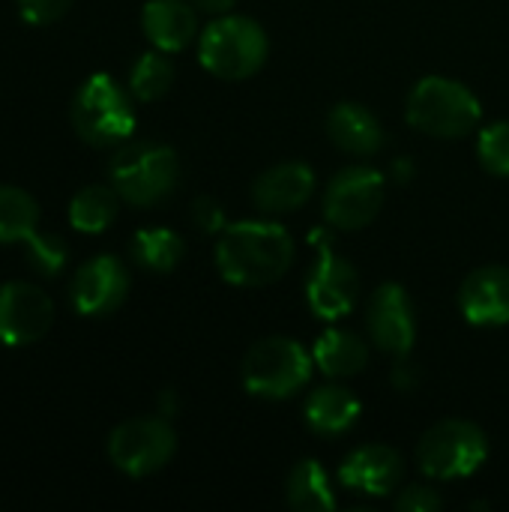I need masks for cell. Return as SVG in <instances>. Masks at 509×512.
Here are the masks:
<instances>
[{
	"label": "cell",
	"instance_id": "484cf974",
	"mask_svg": "<svg viewBox=\"0 0 509 512\" xmlns=\"http://www.w3.org/2000/svg\"><path fill=\"white\" fill-rule=\"evenodd\" d=\"M27 258L42 276H57L66 264V243L51 231H33L27 240Z\"/></svg>",
	"mask_w": 509,
	"mask_h": 512
},
{
	"label": "cell",
	"instance_id": "44dd1931",
	"mask_svg": "<svg viewBox=\"0 0 509 512\" xmlns=\"http://www.w3.org/2000/svg\"><path fill=\"white\" fill-rule=\"evenodd\" d=\"M117 207H120L117 189L93 183V186L78 189L75 198L69 201V222L81 234H102L114 222Z\"/></svg>",
	"mask_w": 509,
	"mask_h": 512
},
{
	"label": "cell",
	"instance_id": "ac0fdd59",
	"mask_svg": "<svg viewBox=\"0 0 509 512\" xmlns=\"http://www.w3.org/2000/svg\"><path fill=\"white\" fill-rule=\"evenodd\" d=\"M327 135L348 156H375L384 147V129L378 117L357 102H339L327 114Z\"/></svg>",
	"mask_w": 509,
	"mask_h": 512
},
{
	"label": "cell",
	"instance_id": "52a82bcc",
	"mask_svg": "<svg viewBox=\"0 0 509 512\" xmlns=\"http://www.w3.org/2000/svg\"><path fill=\"white\" fill-rule=\"evenodd\" d=\"M486 456V432L468 420L435 423L417 447V465L432 480H465L480 471Z\"/></svg>",
	"mask_w": 509,
	"mask_h": 512
},
{
	"label": "cell",
	"instance_id": "cb8c5ba5",
	"mask_svg": "<svg viewBox=\"0 0 509 512\" xmlns=\"http://www.w3.org/2000/svg\"><path fill=\"white\" fill-rule=\"evenodd\" d=\"M39 228V204L18 186H0V243L27 240Z\"/></svg>",
	"mask_w": 509,
	"mask_h": 512
},
{
	"label": "cell",
	"instance_id": "7a4b0ae2",
	"mask_svg": "<svg viewBox=\"0 0 509 512\" xmlns=\"http://www.w3.org/2000/svg\"><path fill=\"white\" fill-rule=\"evenodd\" d=\"M108 174L123 201H129L132 207H153L177 189L180 162L168 144L135 141L123 144L114 153Z\"/></svg>",
	"mask_w": 509,
	"mask_h": 512
},
{
	"label": "cell",
	"instance_id": "4316f807",
	"mask_svg": "<svg viewBox=\"0 0 509 512\" xmlns=\"http://www.w3.org/2000/svg\"><path fill=\"white\" fill-rule=\"evenodd\" d=\"M480 162L489 174L509 177V123H492L477 138Z\"/></svg>",
	"mask_w": 509,
	"mask_h": 512
},
{
	"label": "cell",
	"instance_id": "f1b7e54d",
	"mask_svg": "<svg viewBox=\"0 0 509 512\" xmlns=\"http://www.w3.org/2000/svg\"><path fill=\"white\" fill-rule=\"evenodd\" d=\"M396 507L402 512H435L444 507L441 495L429 486H405L396 498Z\"/></svg>",
	"mask_w": 509,
	"mask_h": 512
},
{
	"label": "cell",
	"instance_id": "7c38bea8",
	"mask_svg": "<svg viewBox=\"0 0 509 512\" xmlns=\"http://www.w3.org/2000/svg\"><path fill=\"white\" fill-rule=\"evenodd\" d=\"M129 294V270L114 255H96L78 267L69 300L72 309L84 318H102L123 306Z\"/></svg>",
	"mask_w": 509,
	"mask_h": 512
},
{
	"label": "cell",
	"instance_id": "6da1fadb",
	"mask_svg": "<svg viewBox=\"0 0 509 512\" xmlns=\"http://www.w3.org/2000/svg\"><path fill=\"white\" fill-rule=\"evenodd\" d=\"M294 261V240L276 222H234L225 225L216 243V267L225 282L240 288H261L279 282Z\"/></svg>",
	"mask_w": 509,
	"mask_h": 512
},
{
	"label": "cell",
	"instance_id": "277c9868",
	"mask_svg": "<svg viewBox=\"0 0 509 512\" xmlns=\"http://www.w3.org/2000/svg\"><path fill=\"white\" fill-rule=\"evenodd\" d=\"M480 99L459 81L444 75L423 78L408 96V123L435 138H462L477 129Z\"/></svg>",
	"mask_w": 509,
	"mask_h": 512
},
{
	"label": "cell",
	"instance_id": "603a6c76",
	"mask_svg": "<svg viewBox=\"0 0 509 512\" xmlns=\"http://www.w3.org/2000/svg\"><path fill=\"white\" fill-rule=\"evenodd\" d=\"M183 237L171 228H144L132 237V258L150 273H171L183 258Z\"/></svg>",
	"mask_w": 509,
	"mask_h": 512
},
{
	"label": "cell",
	"instance_id": "5b68a950",
	"mask_svg": "<svg viewBox=\"0 0 509 512\" xmlns=\"http://www.w3.org/2000/svg\"><path fill=\"white\" fill-rule=\"evenodd\" d=\"M72 126L78 138L93 147L123 144L135 129L129 93L105 72L90 75L72 99Z\"/></svg>",
	"mask_w": 509,
	"mask_h": 512
},
{
	"label": "cell",
	"instance_id": "ffe728a7",
	"mask_svg": "<svg viewBox=\"0 0 509 512\" xmlns=\"http://www.w3.org/2000/svg\"><path fill=\"white\" fill-rule=\"evenodd\" d=\"M369 363V351L360 336L348 330H324L315 342V366L327 378H351L363 372Z\"/></svg>",
	"mask_w": 509,
	"mask_h": 512
},
{
	"label": "cell",
	"instance_id": "e0dca14e",
	"mask_svg": "<svg viewBox=\"0 0 509 512\" xmlns=\"http://www.w3.org/2000/svg\"><path fill=\"white\" fill-rule=\"evenodd\" d=\"M141 27L153 42V48L174 54L195 39L198 18L192 3L186 0H147L141 9Z\"/></svg>",
	"mask_w": 509,
	"mask_h": 512
},
{
	"label": "cell",
	"instance_id": "30bf717a",
	"mask_svg": "<svg viewBox=\"0 0 509 512\" xmlns=\"http://www.w3.org/2000/svg\"><path fill=\"white\" fill-rule=\"evenodd\" d=\"M312 243L318 246V261L306 279L309 309L324 321L345 318L357 306L360 276L351 261H345L342 255L333 252V243L327 240V234H321V231L312 234Z\"/></svg>",
	"mask_w": 509,
	"mask_h": 512
},
{
	"label": "cell",
	"instance_id": "8992f818",
	"mask_svg": "<svg viewBox=\"0 0 509 512\" xmlns=\"http://www.w3.org/2000/svg\"><path fill=\"white\" fill-rule=\"evenodd\" d=\"M312 378L309 351L285 336L261 339L243 357V384L258 399H288Z\"/></svg>",
	"mask_w": 509,
	"mask_h": 512
},
{
	"label": "cell",
	"instance_id": "3957f363",
	"mask_svg": "<svg viewBox=\"0 0 509 512\" xmlns=\"http://www.w3.org/2000/svg\"><path fill=\"white\" fill-rule=\"evenodd\" d=\"M267 33L246 15L216 18L198 42L201 66L225 81H243L255 75L267 60Z\"/></svg>",
	"mask_w": 509,
	"mask_h": 512
},
{
	"label": "cell",
	"instance_id": "d6986e66",
	"mask_svg": "<svg viewBox=\"0 0 509 512\" xmlns=\"http://www.w3.org/2000/svg\"><path fill=\"white\" fill-rule=\"evenodd\" d=\"M360 417V399L339 387V384H330V387H318L309 399H306V423L312 432L318 435H345Z\"/></svg>",
	"mask_w": 509,
	"mask_h": 512
},
{
	"label": "cell",
	"instance_id": "5bb4252c",
	"mask_svg": "<svg viewBox=\"0 0 509 512\" xmlns=\"http://www.w3.org/2000/svg\"><path fill=\"white\" fill-rule=\"evenodd\" d=\"M405 477V462L393 447L384 444H366L360 450H354L342 468H339V480L345 489L360 492V495H390L393 489H399Z\"/></svg>",
	"mask_w": 509,
	"mask_h": 512
},
{
	"label": "cell",
	"instance_id": "9c48e42d",
	"mask_svg": "<svg viewBox=\"0 0 509 512\" xmlns=\"http://www.w3.org/2000/svg\"><path fill=\"white\" fill-rule=\"evenodd\" d=\"M387 180L369 165L342 168L324 192V216L339 231L366 228L384 204Z\"/></svg>",
	"mask_w": 509,
	"mask_h": 512
},
{
	"label": "cell",
	"instance_id": "4fadbf2b",
	"mask_svg": "<svg viewBox=\"0 0 509 512\" xmlns=\"http://www.w3.org/2000/svg\"><path fill=\"white\" fill-rule=\"evenodd\" d=\"M366 324H369V336L372 342L393 354V357H408L417 339V321H414V306L411 297L405 294L402 285L387 282L381 285L366 309Z\"/></svg>",
	"mask_w": 509,
	"mask_h": 512
},
{
	"label": "cell",
	"instance_id": "d4e9b609",
	"mask_svg": "<svg viewBox=\"0 0 509 512\" xmlns=\"http://www.w3.org/2000/svg\"><path fill=\"white\" fill-rule=\"evenodd\" d=\"M174 84V66L165 57V51H147L135 60L132 72H129V90L135 99L141 102H156L162 99Z\"/></svg>",
	"mask_w": 509,
	"mask_h": 512
},
{
	"label": "cell",
	"instance_id": "7402d4cb",
	"mask_svg": "<svg viewBox=\"0 0 509 512\" xmlns=\"http://www.w3.org/2000/svg\"><path fill=\"white\" fill-rule=\"evenodd\" d=\"M288 504L300 512H327L336 507L333 486L321 462L303 459L288 477Z\"/></svg>",
	"mask_w": 509,
	"mask_h": 512
},
{
	"label": "cell",
	"instance_id": "4dcf8cb0",
	"mask_svg": "<svg viewBox=\"0 0 509 512\" xmlns=\"http://www.w3.org/2000/svg\"><path fill=\"white\" fill-rule=\"evenodd\" d=\"M237 0H192V6H198V9H204V12H228L231 6H234Z\"/></svg>",
	"mask_w": 509,
	"mask_h": 512
},
{
	"label": "cell",
	"instance_id": "ba28073f",
	"mask_svg": "<svg viewBox=\"0 0 509 512\" xmlns=\"http://www.w3.org/2000/svg\"><path fill=\"white\" fill-rule=\"evenodd\" d=\"M177 450V435L165 417H135L120 423L108 438V456L117 471L129 477H150L162 471Z\"/></svg>",
	"mask_w": 509,
	"mask_h": 512
},
{
	"label": "cell",
	"instance_id": "2e32d148",
	"mask_svg": "<svg viewBox=\"0 0 509 512\" xmlns=\"http://www.w3.org/2000/svg\"><path fill=\"white\" fill-rule=\"evenodd\" d=\"M315 192V171L303 162H282L267 168L252 183V201L264 213L300 210Z\"/></svg>",
	"mask_w": 509,
	"mask_h": 512
},
{
	"label": "cell",
	"instance_id": "f546056e",
	"mask_svg": "<svg viewBox=\"0 0 509 512\" xmlns=\"http://www.w3.org/2000/svg\"><path fill=\"white\" fill-rule=\"evenodd\" d=\"M192 216H195V222H198L207 234H222V231H225V213H222V207H219L213 198H198V201L192 204Z\"/></svg>",
	"mask_w": 509,
	"mask_h": 512
},
{
	"label": "cell",
	"instance_id": "83f0119b",
	"mask_svg": "<svg viewBox=\"0 0 509 512\" xmlns=\"http://www.w3.org/2000/svg\"><path fill=\"white\" fill-rule=\"evenodd\" d=\"M72 3L75 0H18V12L27 24L45 27V24L60 21L72 9Z\"/></svg>",
	"mask_w": 509,
	"mask_h": 512
},
{
	"label": "cell",
	"instance_id": "8fae6325",
	"mask_svg": "<svg viewBox=\"0 0 509 512\" xmlns=\"http://www.w3.org/2000/svg\"><path fill=\"white\" fill-rule=\"evenodd\" d=\"M54 321L51 297L30 282L0 285V345L24 348L39 342Z\"/></svg>",
	"mask_w": 509,
	"mask_h": 512
},
{
	"label": "cell",
	"instance_id": "9a60e30c",
	"mask_svg": "<svg viewBox=\"0 0 509 512\" xmlns=\"http://www.w3.org/2000/svg\"><path fill=\"white\" fill-rule=\"evenodd\" d=\"M459 306L474 327L509 324V267L492 264L474 270L459 288Z\"/></svg>",
	"mask_w": 509,
	"mask_h": 512
}]
</instances>
